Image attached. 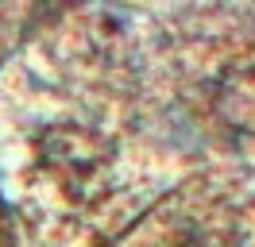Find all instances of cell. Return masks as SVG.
<instances>
[{
  "instance_id": "obj_1",
  "label": "cell",
  "mask_w": 255,
  "mask_h": 247,
  "mask_svg": "<svg viewBox=\"0 0 255 247\" xmlns=\"http://www.w3.org/2000/svg\"><path fill=\"white\" fill-rule=\"evenodd\" d=\"M43 158L47 166L58 174L66 193L78 201H89L93 193L105 189V174H109V147L81 127H54L43 135Z\"/></svg>"
},
{
  "instance_id": "obj_2",
  "label": "cell",
  "mask_w": 255,
  "mask_h": 247,
  "mask_svg": "<svg viewBox=\"0 0 255 247\" xmlns=\"http://www.w3.org/2000/svg\"><path fill=\"white\" fill-rule=\"evenodd\" d=\"M221 108L232 124L255 127V66L232 70L221 81Z\"/></svg>"
}]
</instances>
